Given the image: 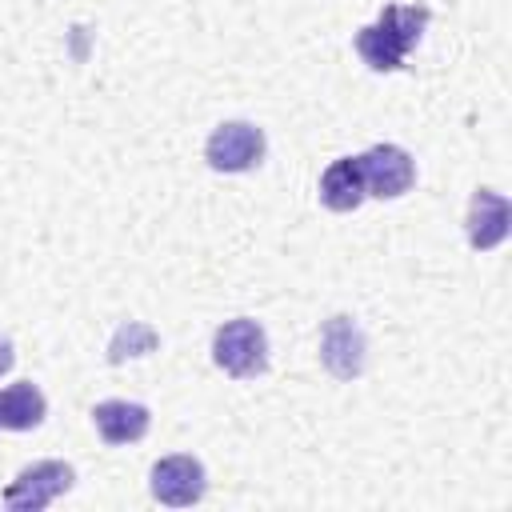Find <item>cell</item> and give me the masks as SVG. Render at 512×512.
<instances>
[{"instance_id": "11", "label": "cell", "mask_w": 512, "mask_h": 512, "mask_svg": "<svg viewBox=\"0 0 512 512\" xmlns=\"http://www.w3.org/2000/svg\"><path fill=\"white\" fill-rule=\"evenodd\" d=\"M48 404H44V392L32 384V380H20L12 388L0 392V428L8 432H28L44 420Z\"/></svg>"}, {"instance_id": "3", "label": "cell", "mask_w": 512, "mask_h": 512, "mask_svg": "<svg viewBox=\"0 0 512 512\" xmlns=\"http://www.w3.org/2000/svg\"><path fill=\"white\" fill-rule=\"evenodd\" d=\"M204 156L216 172H248L264 160V132L248 120H228L208 136Z\"/></svg>"}, {"instance_id": "4", "label": "cell", "mask_w": 512, "mask_h": 512, "mask_svg": "<svg viewBox=\"0 0 512 512\" xmlns=\"http://www.w3.org/2000/svg\"><path fill=\"white\" fill-rule=\"evenodd\" d=\"M356 160H360V176H364V192L368 196L392 200V196H404L412 188V180H416V164L400 144H372Z\"/></svg>"}, {"instance_id": "13", "label": "cell", "mask_w": 512, "mask_h": 512, "mask_svg": "<svg viewBox=\"0 0 512 512\" xmlns=\"http://www.w3.org/2000/svg\"><path fill=\"white\" fill-rule=\"evenodd\" d=\"M12 360H16L12 344H8V340H0V372H8V368H12Z\"/></svg>"}, {"instance_id": "12", "label": "cell", "mask_w": 512, "mask_h": 512, "mask_svg": "<svg viewBox=\"0 0 512 512\" xmlns=\"http://www.w3.org/2000/svg\"><path fill=\"white\" fill-rule=\"evenodd\" d=\"M156 344H160V336H156L148 324L128 320V324L116 328V336H112V344H108V360H112V364H124V360H132V356H148V352H156Z\"/></svg>"}, {"instance_id": "8", "label": "cell", "mask_w": 512, "mask_h": 512, "mask_svg": "<svg viewBox=\"0 0 512 512\" xmlns=\"http://www.w3.org/2000/svg\"><path fill=\"white\" fill-rule=\"evenodd\" d=\"M508 224H512L508 200L500 192H492V188H476L472 200H468V216H464L468 244L476 252H488V248H496L508 236Z\"/></svg>"}, {"instance_id": "10", "label": "cell", "mask_w": 512, "mask_h": 512, "mask_svg": "<svg viewBox=\"0 0 512 512\" xmlns=\"http://www.w3.org/2000/svg\"><path fill=\"white\" fill-rule=\"evenodd\" d=\"M148 408L132 400H104L92 408V424L108 444H132L148 432Z\"/></svg>"}, {"instance_id": "7", "label": "cell", "mask_w": 512, "mask_h": 512, "mask_svg": "<svg viewBox=\"0 0 512 512\" xmlns=\"http://www.w3.org/2000/svg\"><path fill=\"white\" fill-rule=\"evenodd\" d=\"M320 360L336 380H352L364 372V332L352 316H332L320 332Z\"/></svg>"}, {"instance_id": "5", "label": "cell", "mask_w": 512, "mask_h": 512, "mask_svg": "<svg viewBox=\"0 0 512 512\" xmlns=\"http://www.w3.org/2000/svg\"><path fill=\"white\" fill-rule=\"evenodd\" d=\"M72 480H76V476H72V468H68L64 460H40V464L24 468V472L8 484L4 504L16 508V512H40V508L52 504L60 492H68Z\"/></svg>"}, {"instance_id": "2", "label": "cell", "mask_w": 512, "mask_h": 512, "mask_svg": "<svg viewBox=\"0 0 512 512\" xmlns=\"http://www.w3.org/2000/svg\"><path fill=\"white\" fill-rule=\"evenodd\" d=\"M212 360H216V368H224L236 380L260 376L268 368V336H264V328L256 320H248V316H236V320L220 324L216 336H212Z\"/></svg>"}, {"instance_id": "6", "label": "cell", "mask_w": 512, "mask_h": 512, "mask_svg": "<svg viewBox=\"0 0 512 512\" xmlns=\"http://www.w3.org/2000/svg\"><path fill=\"white\" fill-rule=\"evenodd\" d=\"M204 464L196 456H164L152 468V496L168 508H188L204 496Z\"/></svg>"}, {"instance_id": "1", "label": "cell", "mask_w": 512, "mask_h": 512, "mask_svg": "<svg viewBox=\"0 0 512 512\" xmlns=\"http://www.w3.org/2000/svg\"><path fill=\"white\" fill-rule=\"evenodd\" d=\"M424 24H428L424 4H388L376 24H364L356 32V52L368 68L396 72V68H404V56L420 44Z\"/></svg>"}, {"instance_id": "9", "label": "cell", "mask_w": 512, "mask_h": 512, "mask_svg": "<svg viewBox=\"0 0 512 512\" xmlns=\"http://www.w3.org/2000/svg\"><path fill=\"white\" fill-rule=\"evenodd\" d=\"M364 176H360V160L356 156H340L324 168L320 176V204L332 212H352L364 200Z\"/></svg>"}]
</instances>
